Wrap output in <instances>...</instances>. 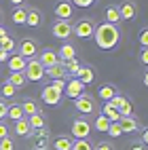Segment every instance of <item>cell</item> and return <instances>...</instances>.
<instances>
[{"label":"cell","mask_w":148,"mask_h":150,"mask_svg":"<svg viewBox=\"0 0 148 150\" xmlns=\"http://www.w3.org/2000/svg\"><path fill=\"white\" fill-rule=\"evenodd\" d=\"M17 53L25 57V59H32L38 55V42L34 38H21V40L17 42Z\"/></svg>","instance_id":"52a82bcc"},{"label":"cell","mask_w":148,"mask_h":150,"mask_svg":"<svg viewBox=\"0 0 148 150\" xmlns=\"http://www.w3.org/2000/svg\"><path fill=\"white\" fill-rule=\"evenodd\" d=\"M6 83H11L15 89H21L28 81H25V74L23 72H11V76L6 78Z\"/></svg>","instance_id":"4316f807"},{"label":"cell","mask_w":148,"mask_h":150,"mask_svg":"<svg viewBox=\"0 0 148 150\" xmlns=\"http://www.w3.org/2000/svg\"><path fill=\"white\" fill-rule=\"evenodd\" d=\"M62 95H64V93H59V91H55V89H53L51 85H47V87L42 89V93H40V97H42V102H45L47 106H57L59 102H62Z\"/></svg>","instance_id":"7c38bea8"},{"label":"cell","mask_w":148,"mask_h":150,"mask_svg":"<svg viewBox=\"0 0 148 150\" xmlns=\"http://www.w3.org/2000/svg\"><path fill=\"white\" fill-rule=\"evenodd\" d=\"M28 123H30V127H32V131H36V129H42V127H47V121H45L42 112L30 114V116H28Z\"/></svg>","instance_id":"603a6c76"},{"label":"cell","mask_w":148,"mask_h":150,"mask_svg":"<svg viewBox=\"0 0 148 150\" xmlns=\"http://www.w3.org/2000/svg\"><path fill=\"white\" fill-rule=\"evenodd\" d=\"M70 2L74 4V6H81V8H87V6H91L95 0H70Z\"/></svg>","instance_id":"f35d334b"},{"label":"cell","mask_w":148,"mask_h":150,"mask_svg":"<svg viewBox=\"0 0 148 150\" xmlns=\"http://www.w3.org/2000/svg\"><path fill=\"white\" fill-rule=\"evenodd\" d=\"M93 38H95V45L102 49V51H112V49L121 42V30H118L116 23H108L104 21L102 25H95V32H93Z\"/></svg>","instance_id":"6da1fadb"},{"label":"cell","mask_w":148,"mask_h":150,"mask_svg":"<svg viewBox=\"0 0 148 150\" xmlns=\"http://www.w3.org/2000/svg\"><path fill=\"white\" fill-rule=\"evenodd\" d=\"M102 114H104V116H106L110 123H114V121H118V118H121V114H118V108H114L110 102H106V104H104V108H102Z\"/></svg>","instance_id":"7402d4cb"},{"label":"cell","mask_w":148,"mask_h":150,"mask_svg":"<svg viewBox=\"0 0 148 150\" xmlns=\"http://www.w3.org/2000/svg\"><path fill=\"white\" fill-rule=\"evenodd\" d=\"M118 114H121V116H129L131 114V102H129V99H125V102L118 106Z\"/></svg>","instance_id":"d590c367"},{"label":"cell","mask_w":148,"mask_h":150,"mask_svg":"<svg viewBox=\"0 0 148 150\" xmlns=\"http://www.w3.org/2000/svg\"><path fill=\"white\" fill-rule=\"evenodd\" d=\"M91 135V125L87 118H74L72 121V129H70V137L72 139H87Z\"/></svg>","instance_id":"5b68a950"},{"label":"cell","mask_w":148,"mask_h":150,"mask_svg":"<svg viewBox=\"0 0 148 150\" xmlns=\"http://www.w3.org/2000/svg\"><path fill=\"white\" fill-rule=\"evenodd\" d=\"M6 108H8V104L4 102V99H0V121L6 116Z\"/></svg>","instance_id":"60d3db41"},{"label":"cell","mask_w":148,"mask_h":150,"mask_svg":"<svg viewBox=\"0 0 148 150\" xmlns=\"http://www.w3.org/2000/svg\"><path fill=\"white\" fill-rule=\"evenodd\" d=\"M40 23H42V13L38 11V8H34V6H28L25 23L23 25H28V28H40Z\"/></svg>","instance_id":"5bb4252c"},{"label":"cell","mask_w":148,"mask_h":150,"mask_svg":"<svg viewBox=\"0 0 148 150\" xmlns=\"http://www.w3.org/2000/svg\"><path fill=\"white\" fill-rule=\"evenodd\" d=\"M74 108L78 110L81 114H93L95 110H97V106H95V99L91 97V95H87V93H83V95H78V97H74Z\"/></svg>","instance_id":"8992f818"},{"label":"cell","mask_w":148,"mask_h":150,"mask_svg":"<svg viewBox=\"0 0 148 150\" xmlns=\"http://www.w3.org/2000/svg\"><path fill=\"white\" fill-rule=\"evenodd\" d=\"M106 21L108 23H118L121 21V15H118V6L116 4L106 6Z\"/></svg>","instance_id":"f1b7e54d"},{"label":"cell","mask_w":148,"mask_h":150,"mask_svg":"<svg viewBox=\"0 0 148 150\" xmlns=\"http://www.w3.org/2000/svg\"><path fill=\"white\" fill-rule=\"evenodd\" d=\"M142 85H144V87H146V85H148V74H146V72H144V74H142Z\"/></svg>","instance_id":"7dc6e473"},{"label":"cell","mask_w":148,"mask_h":150,"mask_svg":"<svg viewBox=\"0 0 148 150\" xmlns=\"http://www.w3.org/2000/svg\"><path fill=\"white\" fill-rule=\"evenodd\" d=\"M118 15H121L123 21H131V19L137 17V4L133 0H125V2L118 6Z\"/></svg>","instance_id":"9c48e42d"},{"label":"cell","mask_w":148,"mask_h":150,"mask_svg":"<svg viewBox=\"0 0 148 150\" xmlns=\"http://www.w3.org/2000/svg\"><path fill=\"white\" fill-rule=\"evenodd\" d=\"M142 142H144V144H146V142H148V133H146V131H144V129H142Z\"/></svg>","instance_id":"c3c4849f"},{"label":"cell","mask_w":148,"mask_h":150,"mask_svg":"<svg viewBox=\"0 0 148 150\" xmlns=\"http://www.w3.org/2000/svg\"><path fill=\"white\" fill-rule=\"evenodd\" d=\"M57 57L62 59V62H68V59H74V57H76V49H74L70 42H66V45H62V49L57 51Z\"/></svg>","instance_id":"44dd1931"},{"label":"cell","mask_w":148,"mask_h":150,"mask_svg":"<svg viewBox=\"0 0 148 150\" xmlns=\"http://www.w3.org/2000/svg\"><path fill=\"white\" fill-rule=\"evenodd\" d=\"M0 23H2V11H0Z\"/></svg>","instance_id":"f907efd6"},{"label":"cell","mask_w":148,"mask_h":150,"mask_svg":"<svg viewBox=\"0 0 148 150\" xmlns=\"http://www.w3.org/2000/svg\"><path fill=\"white\" fill-rule=\"evenodd\" d=\"M34 150H47V148H34Z\"/></svg>","instance_id":"816d5d0a"},{"label":"cell","mask_w":148,"mask_h":150,"mask_svg":"<svg viewBox=\"0 0 148 150\" xmlns=\"http://www.w3.org/2000/svg\"><path fill=\"white\" fill-rule=\"evenodd\" d=\"M72 150H93V142L91 139H74L72 142Z\"/></svg>","instance_id":"4dcf8cb0"},{"label":"cell","mask_w":148,"mask_h":150,"mask_svg":"<svg viewBox=\"0 0 148 150\" xmlns=\"http://www.w3.org/2000/svg\"><path fill=\"white\" fill-rule=\"evenodd\" d=\"M6 116L11 118V121H19V118H23L25 114H23L21 104H11V106L6 108Z\"/></svg>","instance_id":"d4e9b609"},{"label":"cell","mask_w":148,"mask_h":150,"mask_svg":"<svg viewBox=\"0 0 148 150\" xmlns=\"http://www.w3.org/2000/svg\"><path fill=\"white\" fill-rule=\"evenodd\" d=\"M6 135H11V127H8L4 121H0V139L6 137Z\"/></svg>","instance_id":"74e56055"},{"label":"cell","mask_w":148,"mask_h":150,"mask_svg":"<svg viewBox=\"0 0 148 150\" xmlns=\"http://www.w3.org/2000/svg\"><path fill=\"white\" fill-rule=\"evenodd\" d=\"M108 127H110V121H108L104 114H97V116H95V129H97L100 133H106Z\"/></svg>","instance_id":"f546056e"},{"label":"cell","mask_w":148,"mask_h":150,"mask_svg":"<svg viewBox=\"0 0 148 150\" xmlns=\"http://www.w3.org/2000/svg\"><path fill=\"white\" fill-rule=\"evenodd\" d=\"M49 85H51V87L55 89V91L64 93V87H66V78H53V81L49 83Z\"/></svg>","instance_id":"8d00e7d4"},{"label":"cell","mask_w":148,"mask_h":150,"mask_svg":"<svg viewBox=\"0 0 148 150\" xmlns=\"http://www.w3.org/2000/svg\"><path fill=\"white\" fill-rule=\"evenodd\" d=\"M97 93H100V97L104 99V102H110V99L118 93V89L112 85V83H106V85H100V89H97Z\"/></svg>","instance_id":"d6986e66"},{"label":"cell","mask_w":148,"mask_h":150,"mask_svg":"<svg viewBox=\"0 0 148 150\" xmlns=\"http://www.w3.org/2000/svg\"><path fill=\"white\" fill-rule=\"evenodd\" d=\"M93 150H114V148H112V144H110V142H102V144L93 146Z\"/></svg>","instance_id":"ab89813d"},{"label":"cell","mask_w":148,"mask_h":150,"mask_svg":"<svg viewBox=\"0 0 148 150\" xmlns=\"http://www.w3.org/2000/svg\"><path fill=\"white\" fill-rule=\"evenodd\" d=\"M45 76H49V78H51V81H53V78H68L66 62H62V59H59L57 64L49 66V68H45Z\"/></svg>","instance_id":"8fae6325"},{"label":"cell","mask_w":148,"mask_h":150,"mask_svg":"<svg viewBox=\"0 0 148 150\" xmlns=\"http://www.w3.org/2000/svg\"><path fill=\"white\" fill-rule=\"evenodd\" d=\"M110 137H118V135H123V131H121V127H118V121H114V123H110V127H108V131H106Z\"/></svg>","instance_id":"e575fe53"},{"label":"cell","mask_w":148,"mask_h":150,"mask_svg":"<svg viewBox=\"0 0 148 150\" xmlns=\"http://www.w3.org/2000/svg\"><path fill=\"white\" fill-rule=\"evenodd\" d=\"M74 15V4L70 0H59L55 4V17L57 19H72Z\"/></svg>","instance_id":"30bf717a"},{"label":"cell","mask_w":148,"mask_h":150,"mask_svg":"<svg viewBox=\"0 0 148 150\" xmlns=\"http://www.w3.org/2000/svg\"><path fill=\"white\" fill-rule=\"evenodd\" d=\"M21 108H23V114L30 116V114H36V112H40V106H38L32 97H25L23 102H21Z\"/></svg>","instance_id":"cb8c5ba5"},{"label":"cell","mask_w":148,"mask_h":150,"mask_svg":"<svg viewBox=\"0 0 148 150\" xmlns=\"http://www.w3.org/2000/svg\"><path fill=\"white\" fill-rule=\"evenodd\" d=\"M36 59H38V62H40L45 68H49V66H53V64H57V62H59L57 53H55V51H51V49H42V51H38Z\"/></svg>","instance_id":"2e32d148"},{"label":"cell","mask_w":148,"mask_h":150,"mask_svg":"<svg viewBox=\"0 0 148 150\" xmlns=\"http://www.w3.org/2000/svg\"><path fill=\"white\" fill-rule=\"evenodd\" d=\"M23 74H25V81H32V83H38L45 78V66L38 62L36 57L28 59V64L23 68Z\"/></svg>","instance_id":"3957f363"},{"label":"cell","mask_w":148,"mask_h":150,"mask_svg":"<svg viewBox=\"0 0 148 150\" xmlns=\"http://www.w3.org/2000/svg\"><path fill=\"white\" fill-rule=\"evenodd\" d=\"M13 6H21V4H25V0H8Z\"/></svg>","instance_id":"f6af8a7d"},{"label":"cell","mask_w":148,"mask_h":150,"mask_svg":"<svg viewBox=\"0 0 148 150\" xmlns=\"http://www.w3.org/2000/svg\"><path fill=\"white\" fill-rule=\"evenodd\" d=\"M118 127H121V131H123V133H133V131H137V129H142L140 123H137L131 114H129V116H121V118H118Z\"/></svg>","instance_id":"9a60e30c"},{"label":"cell","mask_w":148,"mask_h":150,"mask_svg":"<svg viewBox=\"0 0 148 150\" xmlns=\"http://www.w3.org/2000/svg\"><path fill=\"white\" fill-rule=\"evenodd\" d=\"M64 93L68 95V97H78V95H83L85 93V85L78 81L76 76H72V78H66V87H64Z\"/></svg>","instance_id":"ba28073f"},{"label":"cell","mask_w":148,"mask_h":150,"mask_svg":"<svg viewBox=\"0 0 148 150\" xmlns=\"http://www.w3.org/2000/svg\"><path fill=\"white\" fill-rule=\"evenodd\" d=\"M25 64H28V59H25V57H21L19 53L8 55V59H6V66H8V70H11V72H23Z\"/></svg>","instance_id":"e0dca14e"},{"label":"cell","mask_w":148,"mask_h":150,"mask_svg":"<svg viewBox=\"0 0 148 150\" xmlns=\"http://www.w3.org/2000/svg\"><path fill=\"white\" fill-rule=\"evenodd\" d=\"M72 142L74 139L70 135H57L53 139V148L55 150H72Z\"/></svg>","instance_id":"ffe728a7"},{"label":"cell","mask_w":148,"mask_h":150,"mask_svg":"<svg viewBox=\"0 0 148 150\" xmlns=\"http://www.w3.org/2000/svg\"><path fill=\"white\" fill-rule=\"evenodd\" d=\"M78 68H81V64L76 62V57H74V59H68V62H66V70H68V76H74Z\"/></svg>","instance_id":"d6a6232c"},{"label":"cell","mask_w":148,"mask_h":150,"mask_svg":"<svg viewBox=\"0 0 148 150\" xmlns=\"http://www.w3.org/2000/svg\"><path fill=\"white\" fill-rule=\"evenodd\" d=\"M95 32V21L91 17H81L76 23H72V34L78 38H91Z\"/></svg>","instance_id":"7a4b0ae2"},{"label":"cell","mask_w":148,"mask_h":150,"mask_svg":"<svg viewBox=\"0 0 148 150\" xmlns=\"http://www.w3.org/2000/svg\"><path fill=\"white\" fill-rule=\"evenodd\" d=\"M25 13H28V6H25V4L15 6V11H13L11 19H13V21H15L17 25H23V23H25Z\"/></svg>","instance_id":"484cf974"},{"label":"cell","mask_w":148,"mask_h":150,"mask_svg":"<svg viewBox=\"0 0 148 150\" xmlns=\"http://www.w3.org/2000/svg\"><path fill=\"white\" fill-rule=\"evenodd\" d=\"M140 45H142V47L148 45V32H146V30H142V32H140Z\"/></svg>","instance_id":"b9f144b4"},{"label":"cell","mask_w":148,"mask_h":150,"mask_svg":"<svg viewBox=\"0 0 148 150\" xmlns=\"http://www.w3.org/2000/svg\"><path fill=\"white\" fill-rule=\"evenodd\" d=\"M2 36H6V30L2 28V23H0V38H2Z\"/></svg>","instance_id":"681fc988"},{"label":"cell","mask_w":148,"mask_h":150,"mask_svg":"<svg viewBox=\"0 0 148 150\" xmlns=\"http://www.w3.org/2000/svg\"><path fill=\"white\" fill-rule=\"evenodd\" d=\"M0 49L6 51V53H13V51H17V40H13V38L6 34V36L0 38Z\"/></svg>","instance_id":"83f0119b"},{"label":"cell","mask_w":148,"mask_h":150,"mask_svg":"<svg viewBox=\"0 0 148 150\" xmlns=\"http://www.w3.org/2000/svg\"><path fill=\"white\" fill-rule=\"evenodd\" d=\"M140 62L146 66L148 64V51H146V47H142V53H140Z\"/></svg>","instance_id":"7bdbcfd3"},{"label":"cell","mask_w":148,"mask_h":150,"mask_svg":"<svg viewBox=\"0 0 148 150\" xmlns=\"http://www.w3.org/2000/svg\"><path fill=\"white\" fill-rule=\"evenodd\" d=\"M17 89L11 85V83H4L2 87H0V95H2V99H8V97H15Z\"/></svg>","instance_id":"1f68e13d"},{"label":"cell","mask_w":148,"mask_h":150,"mask_svg":"<svg viewBox=\"0 0 148 150\" xmlns=\"http://www.w3.org/2000/svg\"><path fill=\"white\" fill-rule=\"evenodd\" d=\"M74 76L87 87V85H91V83L95 81V70H93L91 66H81V68L76 70V74H74Z\"/></svg>","instance_id":"4fadbf2b"},{"label":"cell","mask_w":148,"mask_h":150,"mask_svg":"<svg viewBox=\"0 0 148 150\" xmlns=\"http://www.w3.org/2000/svg\"><path fill=\"white\" fill-rule=\"evenodd\" d=\"M129 150H146V144H144V142H140V144L133 142V144L129 146Z\"/></svg>","instance_id":"ee69618b"},{"label":"cell","mask_w":148,"mask_h":150,"mask_svg":"<svg viewBox=\"0 0 148 150\" xmlns=\"http://www.w3.org/2000/svg\"><path fill=\"white\" fill-rule=\"evenodd\" d=\"M0 150H15V142H13L11 135H6V137L0 139Z\"/></svg>","instance_id":"836d02e7"},{"label":"cell","mask_w":148,"mask_h":150,"mask_svg":"<svg viewBox=\"0 0 148 150\" xmlns=\"http://www.w3.org/2000/svg\"><path fill=\"white\" fill-rule=\"evenodd\" d=\"M8 59V53L6 51H2V49H0V62H6Z\"/></svg>","instance_id":"bcb514c9"},{"label":"cell","mask_w":148,"mask_h":150,"mask_svg":"<svg viewBox=\"0 0 148 150\" xmlns=\"http://www.w3.org/2000/svg\"><path fill=\"white\" fill-rule=\"evenodd\" d=\"M15 123V127H13V131H15V135H19V137H28V135H32V127H30V123H28V118L23 116V118H19V121H13Z\"/></svg>","instance_id":"ac0fdd59"},{"label":"cell","mask_w":148,"mask_h":150,"mask_svg":"<svg viewBox=\"0 0 148 150\" xmlns=\"http://www.w3.org/2000/svg\"><path fill=\"white\" fill-rule=\"evenodd\" d=\"M51 34L57 40H68V38L72 36V21L70 19H57L51 25Z\"/></svg>","instance_id":"277c9868"}]
</instances>
